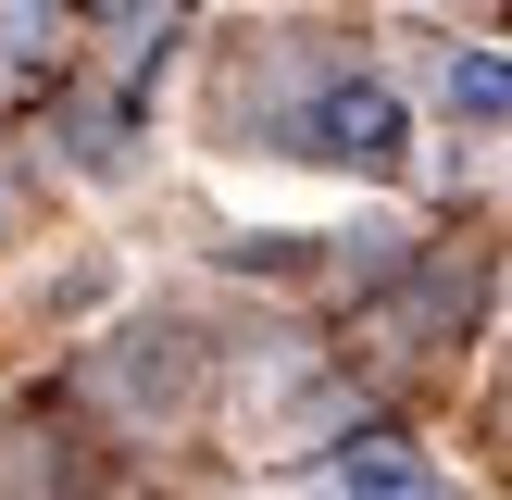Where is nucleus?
Masks as SVG:
<instances>
[{
	"mask_svg": "<svg viewBox=\"0 0 512 500\" xmlns=\"http://www.w3.org/2000/svg\"><path fill=\"white\" fill-rule=\"evenodd\" d=\"M325 500H463V488L438 475V450H413V438L375 425V438H350L338 463H325Z\"/></svg>",
	"mask_w": 512,
	"mask_h": 500,
	"instance_id": "nucleus-2",
	"label": "nucleus"
},
{
	"mask_svg": "<svg viewBox=\"0 0 512 500\" xmlns=\"http://www.w3.org/2000/svg\"><path fill=\"white\" fill-rule=\"evenodd\" d=\"M438 100L463 125H512V50H438Z\"/></svg>",
	"mask_w": 512,
	"mask_h": 500,
	"instance_id": "nucleus-3",
	"label": "nucleus"
},
{
	"mask_svg": "<svg viewBox=\"0 0 512 500\" xmlns=\"http://www.w3.org/2000/svg\"><path fill=\"white\" fill-rule=\"evenodd\" d=\"M288 138H300V163L400 175V163H413V100H400L388 75H363V63H350V75H325V88L300 100V125H288Z\"/></svg>",
	"mask_w": 512,
	"mask_h": 500,
	"instance_id": "nucleus-1",
	"label": "nucleus"
}]
</instances>
